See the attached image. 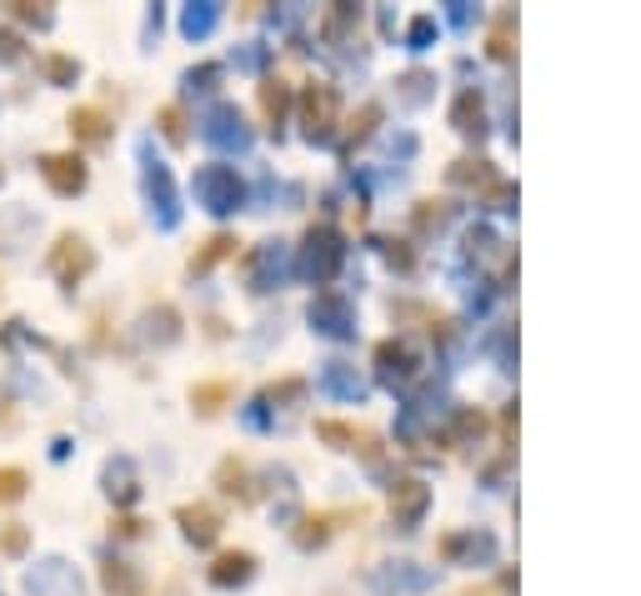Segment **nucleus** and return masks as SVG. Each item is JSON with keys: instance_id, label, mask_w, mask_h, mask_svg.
I'll return each instance as SVG.
<instances>
[{"instance_id": "obj_9", "label": "nucleus", "mask_w": 641, "mask_h": 596, "mask_svg": "<svg viewBox=\"0 0 641 596\" xmlns=\"http://www.w3.org/2000/svg\"><path fill=\"white\" fill-rule=\"evenodd\" d=\"M376 371L386 386H401V381H411V371H416V351L406 346V341H381L376 346Z\"/></svg>"}, {"instance_id": "obj_19", "label": "nucleus", "mask_w": 641, "mask_h": 596, "mask_svg": "<svg viewBox=\"0 0 641 596\" xmlns=\"http://www.w3.org/2000/svg\"><path fill=\"white\" fill-rule=\"evenodd\" d=\"M231 391H236L231 381H196V386H191V406H196L201 416H216L231 402Z\"/></svg>"}, {"instance_id": "obj_33", "label": "nucleus", "mask_w": 641, "mask_h": 596, "mask_svg": "<svg viewBox=\"0 0 641 596\" xmlns=\"http://www.w3.org/2000/svg\"><path fill=\"white\" fill-rule=\"evenodd\" d=\"M491 55H497V61H507V55H511V15H501L497 36H491Z\"/></svg>"}, {"instance_id": "obj_3", "label": "nucleus", "mask_w": 641, "mask_h": 596, "mask_svg": "<svg viewBox=\"0 0 641 596\" xmlns=\"http://www.w3.org/2000/svg\"><path fill=\"white\" fill-rule=\"evenodd\" d=\"M196 201L206 211H216V216H231V211H241V201H246V186H241L236 166H201L196 170Z\"/></svg>"}, {"instance_id": "obj_15", "label": "nucleus", "mask_w": 641, "mask_h": 596, "mask_svg": "<svg viewBox=\"0 0 641 596\" xmlns=\"http://www.w3.org/2000/svg\"><path fill=\"white\" fill-rule=\"evenodd\" d=\"M70 136L86 145H101L105 136H111V121H105V111H95V105H76V111H70Z\"/></svg>"}, {"instance_id": "obj_34", "label": "nucleus", "mask_w": 641, "mask_h": 596, "mask_svg": "<svg viewBox=\"0 0 641 596\" xmlns=\"http://www.w3.org/2000/svg\"><path fill=\"white\" fill-rule=\"evenodd\" d=\"M0 546H5L11 557H21V551H26V527H11V532L0 536Z\"/></svg>"}, {"instance_id": "obj_22", "label": "nucleus", "mask_w": 641, "mask_h": 596, "mask_svg": "<svg viewBox=\"0 0 641 596\" xmlns=\"http://www.w3.org/2000/svg\"><path fill=\"white\" fill-rule=\"evenodd\" d=\"M221 492L236 496V502H251V471H246V461H221Z\"/></svg>"}, {"instance_id": "obj_4", "label": "nucleus", "mask_w": 641, "mask_h": 596, "mask_svg": "<svg viewBox=\"0 0 641 596\" xmlns=\"http://www.w3.org/2000/svg\"><path fill=\"white\" fill-rule=\"evenodd\" d=\"M341 261H346V246H341V236L331 231V226H311V231H306V246H302V271L311 276V281L326 286L331 276L341 271Z\"/></svg>"}, {"instance_id": "obj_13", "label": "nucleus", "mask_w": 641, "mask_h": 596, "mask_svg": "<svg viewBox=\"0 0 641 596\" xmlns=\"http://www.w3.org/2000/svg\"><path fill=\"white\" fill-rule=\"evenodd\" d=\"M101 586L111 596H145V582H141V571L131 567V561H101Z\"/></svg>"}, {"instance_id": "obj_12", "label": "nucleus", "mask_w": 641, "mask_h": 596, "mask_svg": "<svg viewBox=\"0 0 641 596\" xmlns=\"http://www.w3.org/2000/svg\"><path fill=\"white\" fill-rule=\"evenodd\" d=\"M251 576H256V557H251V551H221L216 567H210V586H221V592L246 586Z\"/></svg>"}, {"instance_id": "obj_2", "label": "nucleus", "mask_w": 641, "mask_h": 596, "mask_svg": "<svg viewBox=\"0 0 641 596\" xmlns=\"http://www.w3.org/2000/svg\"><path fill=\"white\" fill-rule=\"evenodd\" d=\"M46 271L55 276V286L76 291V286L95 271V246L86 241V236H76V231H61V236H55V246H51V256H46Z\"/></svg>"}, {"instance_id": "obj_25", "label": "nucleus", "mask_w": 641, "mask_h": 596, "mask_svg": "<svg viewBox=\"0 0 641 596\" xmlns=\"http://www.w3.org/2000/svg\"><path fill=\"white\" fill-rule=\"evenodd\" d=\"M26 471L21 467H0V506H11V502H21L26 496Z\"/></svg>"}, {"instance_id": "obj_14", "label": "nucleus", "mask_w": 641, "mask_h": 596, "mask_svg": "<svg viewBox=\"0 0 641 596\" xmlns=\"http://www.w3.org/2000/svg\"><path fill=\"white\" fill-rule=\"evenodd\" d=\"M286 111H291V86L281 76H266L261 80V116L271 130L286 126Z\"/></svg>"}, {"instance_id": "obj_16", "label": "nucleus", "mask_w": 641, "mask_h": 596, "mask_svg": "<svg viewBox=\"0 0 641 596\" xmlns=\"http://www.w3.org/2000/svg\"><path fill=\"white\" fill-rule=\"evenodd\" d=\"M451 126L461 130V136H482L486 130V105L476 91H461L457 105H451Z\"/></svg>"}, {"instance_id": "obj_28", "label": "nucleus", "mask_w": 641, "mask_h": 596, "mask_svg": "<svg viewBox=\"0 0 641 596\" xmlns=\"http://www.w3.org/2000/svg\"><path fill=\"white\" fill-rule=\"evenodd\" d=\"M326 536H331V517H306L302 532H296V546H306V551H311V546H321Z\"/></svg>"}, {"instance_id": "obj_35", "label": "nucleus", "mask_w": 641, "mask_h": 596, "mask_svg": "<svg viewBox=\"0 0 641 596\" xmlns=\"http://www.w3.org/2000/svg\"><path fill=\"white\" fill-rule=\"evenodd\" d=\"M111 532H120V536H141V521H136V517H116V521H111Z\"/></svg>"}, {"instance_id": "obj_32", "label": "nucleus", "mask_w": 641, "mask_h": 596, "mask_svg": "<svg viewBox=\"0 0 641 596\" xmlns=\"http://www.w3.org/2000/svg\"><path fill=\"white\" fill-rule=\"evenodd\" d=\"M326 381H331V386L341 391V396H356V391H361V381H351V377H346V362H331Z\"/></svg>"}, {"instance_id": "obj_18", "label": "nucleus", "mask_w": 641, "mask_h": 596, "mask_svg": "<svg viewBox=\"0 0 641 596\" xmlns=\"http://www.w3.org/2000/svg\"><path fill=\"white\" fill-rule=\"evenodd\" d=\"M321 441H336L341 452H367V456H376V446H371V436L367 431H356V427H346V421H321Z\"/></svg>"}, {"instance_id": "obj_26", "label": "nucleus", "mask_w": 641, "mask_h": 596, "mask_svg": "<svg viewBox=\"0 0 641 596\" xmlns=\"http://www.w3.org/2000/svg\"><path fill=\"white\" fill-rule=\"evenodd\" d=\"M161 136H166V141L170 145H181L185 141V111H181V105H161Z\"/></svg>"}, {"instance_id": "obj_23", "label": "nucleus", "mask_w": 641, "mask_h": 596, "mask_svg": "<svg viewBox=\"0 0 641 596\" xmlns=\"http://www.w3.org/2000/svg\"><path fill=\"white\" fill-rule=\"evenodd\" d=\"M40 71H46V80H51V86H76L80 61H70V55H46V61H40Z\"/></svg>"}, {"instance_id": "obj_10", "label": "nucleus", "mask_w": 641, "mask_h": 596, "mask_svg": "<svg viewBox=\"0 0 641 596\" xmlns=\"http://www.w3.org/2000/svg\"><path fill=\"white\" fill-rule=\"evenodd\" d=\"M311 326L326 331V337H351V306L341 296H331V291H321V296L311 301Z\"/></svg>"}, {"instance_id": "obj_17", "label": "nucleus", "mask_w": 641, "mask_h": 596, "mask_svg": "<svg viewBox=\"0 0 641 596\" xmlns=\"http://www.w3.org/2000/svg\"><path fill=\"white\" fill-rule=\"evenodd\" d=\"M105 492H111V502L116 506H131L136 496H141V486H136V467L126 461V456L105 467Z\"/></svg>"}, {"instance_id": "obj_36", "label": "nucleus", "mask_w": 641, "mask_h": 596, "mask_svg": "<svg viewBox=\"0 0 641 596\" xmlns=\"http://www.w3.org/2000/svg\"><path fill=\"white\" fill-rule=\"evenodd\" d=\"M426 36H432V15H416V26H411V46H421Z\"/></svg>"}, {"instance_id": "obj_24", "label": "nucleus", "mask_w": 641, "mask_h": 596, "mask_svg": "<svg viewBox=\"0 0 641 596\" xmlns=\"http://www.w3.org/2000/svg\"><path fill=\"white\" fill-rule=\"evenodd\" d=\"M5 11H11L15 21H26V26H40V30L55 21L51 5H36V0H5Z\"/></svg>"}, {"instance_id": "obj_8", "label": "nucleus", "mask_w": 641, "mask_h": 596, "mask_svg": "<svg viewBox=\"0 0 641 596\" xmlns=\"http://www.w3.org/2000/svg\"><path fill=\"white\" fill-rule=\"evenodd\" d=\"M30 596H80V576L66 567V561H40L26 576Z\"/></svg>"}, {"instance_id": "obj_31", "label": "nucleus", "mask_w": 641, "mask_h": 596, "mask_svg": "<svg viewBox=\"0 0 641 596\" xmlns=\"http://www.w3.org/2000/svg\"><path fill=\"white\" fill-rule=\"evenodd\" d=\"M0 61H5V65L26 61V46H21V36H15V30H0Z\"/></svg>"}, {"instance_id": "obj_20", "label": "nucleus", "mask_w": 641, "mask_h": 596, "mask_svg": "<svg viewBox=\"0 0 641 596\" xmlns=\"http://www.w3.org/2000/svg\"><path fill=\"white\" fill-rule=\"evenodd\" d=\"M145 191L161 195V220H166V226H176V191H170V170L166 166L145 170Z\"/></svg>"}, {"instance_id": "obj_5", "label": "nucleus", "mask_w": 641, "mask_h": 596, "mask_svg": "<svg viewBox=\"0 0 641 596\" xmlns=\"http://www.w3.org/2000/svg\"><path fill=\"white\" fill-rule=\"evenodd\" d=\"M40 176H46V186H51L55 195H80L86 181H91V170H86V161H80L76 151H51V156H40Z\"/></svg>"}, {"instance_id": "obj_27", "label": "nucleus", "mask_w": 641, "mask_h": 596, "mask_svg": "<svg viewBox=\"0 0 641 596\" xmlns=\"http://www.w3.org/2000/svg\"><path fill=\"white\" fill-rule=\"evenodd\" d=\"M381 121V105H361V116L351 121V126H346V151H351V145H361L371 136V126H376Z\"/></svg>"}, {"instance_id": "obj_21", "label": "nucleus", "mask_w": 641, "mask_h": 596, "mask_svg": "<svg viewBox=\"0 0 641 596\" xmlns=\"http://www.w3.org/2000/svg\"><path fill=\"white\" fill-rule=\"evenodd\" d=\"M236 236H210L206 241V251H201V256H191V276H206L210 266H216V261H226V256H236Z\"/></svg>"}, {"instance_id": "obj_7", "label": "nucleus", "mask_w": 641, "mask_h": 596, "mask_svg": "<svg viewBox=\"0 0 641 596\" xmlns=\"http://www.w3.org/2000/svg\"><path fill=\"white\" fill-rule=\"evenodd\" d=\"M426 506H432V486L416 477H401L392 486V517L396 527H416L421 517H426Z\"/></svg>"}, {"instance_id": "obj_6", "label": "nucleus", "mask_w": 641, "mask_h": 596, "mask_svg": "<svg viewBox=\"0 0 641 596\" xmlns=\"http://www.w3.org/2000/svg\"><path fill=\"white\" fill-rule=\"evenodd\" d=\"M176 521H181V536L191 546H216V536H221V511L206 506V502L176 506Z\"/></svg>"}, {"instance_id": "obj_1", "label": "nucleus", "mask_w": 641, "mask_h": 596, "mask_svg": "<svg viewBox=\"0 0 641 596\" xmlns=\"http://www.w3.org/2000/svg\"><path fill=\"white\" fill-rule=\"evenodd\" d=\"M341 126V96L336 86H326V80H311L302 91V136L311 145H326L331 136H336Z\"/></svg>"}, {"instance_id": "obj_30", "label": "nucleus", "mask_w": 641, "mask_h": 596, "mask_svg": "<svg viewBox=\"0 0 641 596\" xmlns=\"http://www.w3.org/2000/svg\"><path fill=\"white\" fill-rule=\"evenodd\" d=\"M451 181H491V166H486V161H457V166H451Z\"/></svg>"}, {"instance_id": "obj_29", "label": "nucleus", "mask_w": 641, "mask_h": 596, "mask_svg": "<svg viewBox=\"0 0 641 596\" xmlns=\"http://www.w3.org/2000/svg\"><path fill=\"white\" fill-rule=\"evenodd\" d=\"M181 26H185V36H206V30L216 26V5H201V11H196V5H191V11H185V21H181Z\"/></svg>"}, {"instance_id": "obj_11", "label": "nucleus", "mask_w": 641, "mask_h": 596, "mask_svg": "<svg viewBox=\"0 0 641 596\" xmlns=\"http://www.w3.org/2000/svg\"><path fill=\"white\" fill-rule=\"evenodd\" d=\"M206 141L210 145H236V151L251 141L246 121H241L236 105H216V111H210V116H206Z\"/></svg>"}]
</instances>
